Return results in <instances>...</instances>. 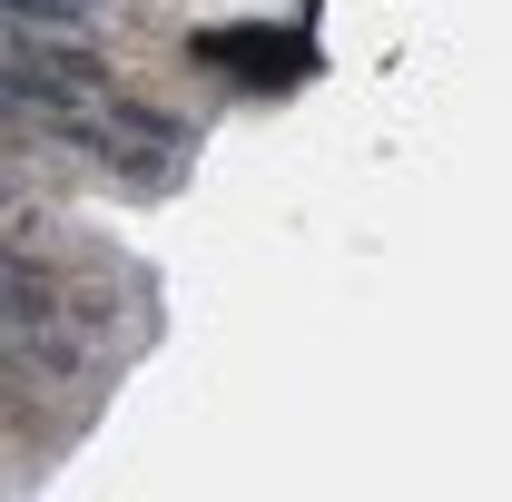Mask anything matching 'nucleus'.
<instances>
[]
</instances>
